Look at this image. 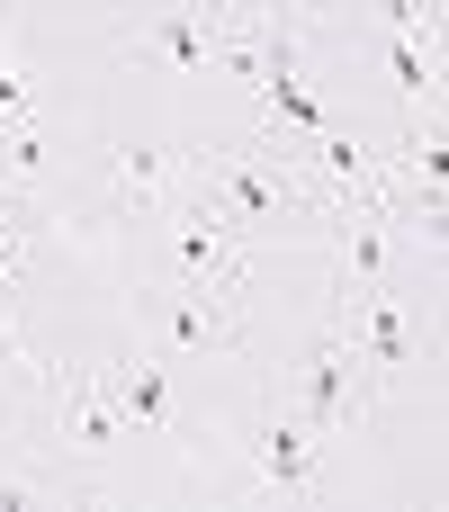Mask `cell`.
Listing matches in <instances>:
<instances>
[{
  "mask_svg": "<svg viewBox=\"0 0 449 512\" xmlns=\"http://www.w3.org/2000/svg\"><path fill=\"white\" fill-rule=\"evenodd\" d=\"M180 171H189V144H108V180H99L90 225H162L180 198Z\"/></svg>",
  "mask_w": 449,
  "mask_h": 512,
  "instance_id": "cell-4",
  "label": "cell"
},
{
  "mask_svg": "<svg viewBox=\"0 0 449 512\" xmlns=\"http://www.w3.org/2000/svg\"><path fill=\"white\" fill-rule=\"evenodd\" d=\"M144 324H153V351H234L243 342V288L225 279H153L135 288Z\"/></svg>",
  "mask_w": 449,
  "mask_h": 512,
  "instance_id": "cell-3",
  "label": "cell"
},
{
  "mask_svg": "<svg viewBox=\"0 0 449 512\" xmlns=\"http://www.w3.org/2000/svg\"><path fill=\"white\" fill-rule=\"evenodd\" d=\"M225 27H234V0H153V9H126L117 54L153 72H207L225 54Z\"/></svg>",
  "mask_w": 449,
  "mask_h": 512,
  "instance_id": "cell-2",
  "label": "cell"
},
{
  "mask_svg": "<svg viewBox=\"0 0 449 512\" xmlns=\"http://www.w3.org/2000/svg\"><path fill=\"white\" fill-rule=\"evenodd\" d=\"M216 441L243 459V486H252V495H279V504H315V495H324V450H333V441H315L279 387H270L234 432H216Z\"/></svg>",
  "mask_w": 449,
  "mask_h": 512,
  "instance_id": "cell-1",
  "label": "cell"
},
{
  "mask_svg": "<svg viewBox=\"0 0 449 512\" xmlns=\"http://www.w3.org/2000/svg\"><path fill=\"white\" fill-rule=\"evenodd\" d=\"M99 387H108V405H117L126 432H144V441L180 432L171 423V351H126L117 369H99Z\"/></svg>",
  "mask_w": 449,
  "mask_h": 512,
  "instance_id": "cell-6",
  "label": "cell"
},
{
  "mask_svg": "<svg viewBox=\"0 0 449 512\" xmlns=\"http://www.w3.org/2000/svg\"><path fill=\"white\" fill-rule=\"evenodd\" d=\"M45 108V90H36V72L18 63V45H9V18H0V117H36Z\"/></svg>",
  "mask_w": 449,
  "mask_h": 512,
  "instance_id": "cell-7",
  "label": "cell"
},
{
  "mask_svg": "<svg viewBox=\"0 0 449 512\" xmlns=\"http://www.w3.org/2000/svg\"><path fill=\"white\" fill-rule=\"evenodd\" d=\"M162 279H225V288H243L252 279V252H243V234H234V216H216L207 198H171V216H162Z\"/></svg>",
  "mask_w": 449,
  "mask_h": 512,
  "instance_id": "cell-5",
  "label": "cell"
}]
</instances>
